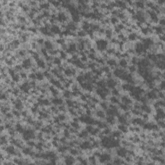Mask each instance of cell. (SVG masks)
<instances>
[{
  "label": "cell",
  "instance_id": "3957f363",
  "mask_svg": "<svg viewBox=\"0 0 165 165\" xmlns=\"http://www.w3.org/2000/svg\"><path fill=\"white\" fill-rule=\"evenodd\" d=\"M128 40L130 42H136L137 39V34L136 32H132L128 36Z\"/></svg>",
  "mask_w": 165,
  "mask_h": 165
},
{
  "label": "cell",
  "instance_id": "6da1fadb",
  "mask_svg": "<svg viewBox=\"0 0 165 165\" xmlns=\"http://www.w3.org/2000/svg\"><path fill=\"white\" fill-rule=\"evenodd\" d=\"M118 67H120L122 69H127L128 67V61L124 58H121L118 61Z\"/></svg>",
  "mask_w": 165,
  "mask_h": 165
},
{
  "label": "cell",
  "instance_id": "52a82bcc",
  "mask_svg": "<svg viewBox=\"0 0 165 165\" xmlns=\"http://www.w3.org/2000/svg\"><path fill=\"white\" fill-rule=\"evenodd\" d=\"M79 59H80L82 63H87L88 62V56H81V57H80Z\"/></svg>",
  "mask_w": 165,
  "mask_h": 165
},
{
  "label": "cell",
  "instance_id": "8992f818",
  "mask_svg": "<svg viewBox=\"0 0 165 165\" xmlns=\"http://www.w3.org/2000/svg\"><path fill=\"white\" fill-rule=\"evenodd\" d=\"M36 76H37V80L39 81H42L45 79V75L43 74V72H38L36 73Z\"/></svg>",
  "mask_w": 165,
  "mask_h": 165
},
{
  "label": "cell",
  "instance_id": "277c9868",
  "mask_svg": "<svg viewBox=\"0 0 165 165\" xmlns=\"http://www.w3.org/2000/svg\"><path fill=\"white\" fill-rule=\"evenodd\" d=\"M110 24L112 25L113 26L118 25V23H120V20H119V18L116 16H111L110 18Z\"/></svg>",
  "mask_w": 165,
  "mask_h": 165
},
{
  "label": "cell",
  "instance_id": "5b68a950",
  "mask_svg": "<svg viewBox=\"0 0 165 165\" xmlns=\"http://www.w3.org/2000/svg\"><path fill=\"white\" fill-rule=\"evenodd\" d=\"M62 59H61L59 57H54V60H53V63L56 66H60L62 63Z\"/></svg>",
  "mask_w": 165,
  "mask_h": 165
},
{
  "label": "cell",
  "instance_id": "7a4b0ae2",
  "mask_svg": "<svg viewBox=\"0 0 165 165\" xmlns=\"http://www.w3.org/2000/svg\"><path fill=\"white\" fill-rule=\"evenodd\" d=\"M118 129L123 134H126L128 132V126H126V124H118Z\"/></svg>",
  "mask_w": 165,
  "mask_h": 165
}]
</instances>
